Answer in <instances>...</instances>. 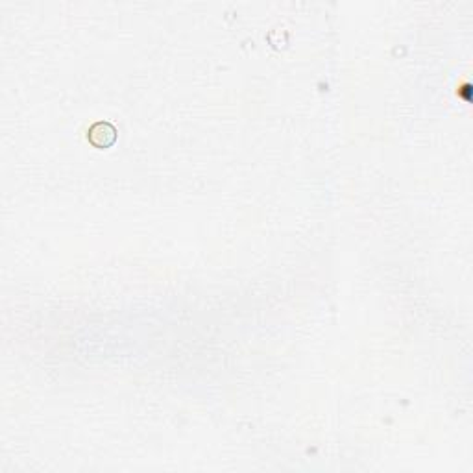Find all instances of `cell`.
I'll use <instances>...</instances> for the list:
<instances>
[{"label": "cell", "instance_id": "obj_1", "mask_svg": "<svg viewBox=\"0 0 473 473\" xmlns=\"http://www.w3.org/2000/svg\"><path fill=\"white\" fill-rule=\"evenodd\" d=\"M87 139L93 147L109 148L117 141V130L109 122H97V124L89 128Z\"/></svg>", "mask_w": 473, "mask_h": 473}]
</instances>
